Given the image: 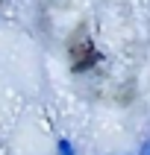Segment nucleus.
<instances>
[{"label":"nucleus","mask_w":150,"mask_h":155,"mask_svg":"<svg viewBox=\"0 0 150 155\" xmlns=\"http://www.w3.org/2000/svg\"><path fill=\"white\" fill-rule=\"evenodd\" d=\"M138 155H150V140H144V143L138 147Z\"/></svg>","instance_id":"2"},{"label":"nucleus","mask_w":150,"mask_h":155,"mask_svg":"<svg viewBox=\"0 0 150 155\" xmlns=\"http://www.w3.org/2000/svg\"><path fill=\"white\" fill-rule=\"evenodd\" d=\"M56 155H77V149H74V143L68 138H59L56 140Z\"/></svg>","instance_id":"1"}]
</instances>
